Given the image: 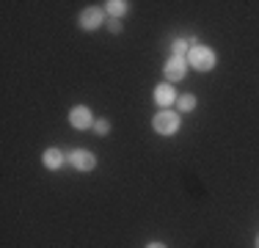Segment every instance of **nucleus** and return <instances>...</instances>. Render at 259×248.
<instances>
[{
  "mask_svg": "<svg viewBox=\"0 0 259 248\" xmlns=\"http://www.w3.org/2000/svg\"><path fill=\"white\" fill-rule=\"evenodd\" d=\"M215 61H218L215 50H209V47H204V45H196V42H190L188 64H193L196 72H209V69L215 66Z\"/></svg>",
  "mask_w": 259,
  "mask_h": 248,
  "instance_id": "1",
  "label": "nucleus"
},
{
  "mask_svg": "<svg viewBox=\"0 0 259 248\" xmlns=\"http://www.w3.org/2000/svg\"><path fill=\"white\" fill-rule=\"evenodd\" d=\"M69 163L75 166L77 171H91L97 166V157L91 152H85V149H75V152L69 154Z\"/></svg>",
  "mask_w": 259,
  "mask_h": 248,
  "instance_id": "5",
  "label": "nucleus"
},
{
  "mask_svg": "<svg viewBox=\"0 0 259 248\" xmlns=\"http://www.w3.org/2000/svg\"><path fill=\"white\" fill-rule=\"evenodd\" d=\"M196 108V97L193 94H182L177 99V113H190Z\"/></svg>",
  "mask_w": 259,
  "mask_h": 248,
  "instance_id": "10",
  "label": "nucleus"
},
{
  "mask_svg": "<svg viewBox=\"0 0 259 248\" xmlns=\"http://www.w3.org/2000/svg\"><path fill=\"white\" fill-rule=\"evenodd\" d=\"M152 127H155V133H160V135H174L177 130H180V113L163 110V113H157L155 119H152Z\"/></svg>",
  "mask_w": 259,
  "mask_h": 248,
  "instance_id": "2",
  "label": "nucleus"
},
{
  "mask_svg": "<svg viewBox=\"0 0 259 248\" xmlns=\"http://www.w3.org/2000/svg\"><path fill=\"white\" fill-rule=\"evenodd\" d=\"M66 160H69V157H66V154L61 152V149H45V154H41V163H45L50 171L61 169V166L66 163Z\"/></svg>",
  "mask_w": 259,
  "mask_h": 248,
  "instance_id": "8",
  "label": "nucleus"
},
{
  "mask_svg": "<svg viewBox=\"0 0 259 248\" xmlns=\"http://www.w3.org/2000/svg\"><path fill=\"white\" fill-rule=\"evenodd\" d=\"M69 124L75 130H89V127H94V116H91V110L85 105H77V108L69 110Z\"/></svg>",
  "mask_w": 259,
  "mask_h": 248,
  "instance_id": "4",
  "label": "nucleus"
},
{
  "mask_svg": "<svg viewBox=\"0 0 259 248\" xmlns=\"http://www.w3.org/2000/svg\"><path fill=\"white\" fill-rule=\"evenodd\" d=\"M185 53H190V42H185V39H177V42H174V55H177V58H182Z\"/></svg>",
  "mask_w": 259,
  "mask_h": 248,
  "instance_id": "11",
  "label": "nucleus"
},
{
  "mask_svg": "<svg viewBox=\"0 0 259 248\" xmlns=\"http://www.w3.org/2000/svg\"><path fill=\"white\" fill-rule=\"evenodd\" d=\"M177 99H180V94L174 91V86H171V83H160L157 89H155V102L160 105V108L177 105Z\"/></svg>",
  "mask_w": 259,
  "mask_h": 248,
  "instance_id": "7",
  "label": "nucleus"
},
{
  "mask_svg": "<svg viewBox=\"0 0 259 248\" xmlns=\"http://www.w3.org/2000/svg\"><path fill=\"white\" fill-rule=\"evenodd\" d=\"M108 30L110 33H121V22L119 20H108Z\"/></svg>",
  "mask_w": 259,
  "mask_h": 248,
  "instance_id": "13",
  "label": "nucleus"
},
{
  "mask_svg": "<svg viewBox=\"0 0 259 248\" xmlns=\"http://www.w3.org/2000/svg\"><path fill=\"white\" fill-rule=\"evenodd\" d=\"M256 245H259V240H256Z\"/></svg>",
  "mask_w": 259,
  "mask_h": 248,
  "instance_id": "15",
  "label": "nucleus"
},
{
  "mask_svg": "<svg viewBox=\"0 0 259 248\" xmlns=\"http://www.w3.org/2000/svg\"><path fill=\"white\" fill-rule=\"evenodd\" d=\"M105 11L110 14V20H119L130 11V3L127 0H110V3H105Z\"/></svg>",
  "mask_w": 259,
  "mask_h": 248,
  "instance_id": "9",
  "label": "nucleus"
},
{
  "mask_svg": "<svg viewBox=\"0 0 259 248\" xmlns=\"http://www.w3.org/2000/svg\"><path fill=\"white\" fill-rule=\"evenodd\" d=\"M146 248H165V245H163V243H149Z\"/></svg>",
  "mask_w": 259,
  "mask_h": 248,
  "instance_id": "14",
  "label": "nucleus"
},
{
  "mask_svg": "<svg viewBox=\"0 0 259 248\" xmlns=\"http://www.w3.org/2000/svg\"><path fill=\"white\" fill-rule=\"evenodd\" d=\"M185 69H188V61H185V58H177V55H171L163 72H165V77H168V83H177V80L185 77Z\"/></svg>",
  "mask_w": 259,
  "mask_h": 248,
  "instance_id": "6",
  "label": "nucleus"
},
{
  "mask_svg": "<svg viewBox=\"0 0 259 248\" xmlns=\"http://www.w3.org/2000/svg\"><path fill=\"white\" fill-rule=\"evenodd\" d=\"M102 22H105V11L97 9V6H91V9L80 11V17H77V25H80L83 30H97Z\"/></svg>",
  "mask_w": 259,
  "mask_h": 248,
  "instance_id": "3",
  "label": "nucleus"
},
{
  "mask_svg": "<svg viewBox=\"0 0 259 248\" xmlns=\"http://www.w3.org/2000/svg\"><path fill=\"white\" fill-rule=\"evenodd\" d=\"M94 133L97 135H108L110 133V121H105V119L102 121H94Z\"/></svg>",
  "mask_w": 259,
  "mask_h": 248,
  "instance_id": "12",
  "label": "nucleus"
}]
</instances>
